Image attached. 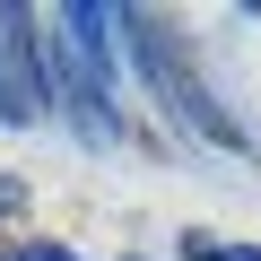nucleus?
<instances>
[{
    "label": "nucleus",
    "mask_w": 261,
    "mask_h": 261,
    "mask_svg": "<svg viewBox=\"0 0 261 261\" xmlns=\"http://www.w3.org/2000/svg\"><path fill=\"white\" fill-rule=\"evenodd\" d=\"M35 105H44V79L27 53V9H0V122H35Z\"/></svg>",
    "instance_id": "f257e3e1"
},
{
    "label": "nucleus",
    "mask_w": 261,
    "mask_h": 261,
    "mask_svg": "<svg viewBox=\"0 0 261 261\" xmlns=\"http://www.w3.org/2000/svg\"><path fill=\"white\" fill-rule=\"evenodd\" d=\"M9 261H79V252H70V244H18Z\"/></svg>",
    "instance_id": "f03ea898"
}]
</instances>
